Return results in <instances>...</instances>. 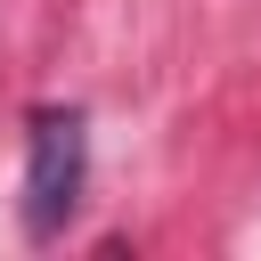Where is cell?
Returning <instances> with one entry per match:
<instances>
[{"instance_id": "cell-1", "label": "cell", "mask_w": 261, "mask_h": 261, "mask_svg": "<svg viewBox=\"0 0 261 261\" xmlns=\"http://www.w3.org/2000/svg\"><path fill=\"white\" fill-rule=\"evenodd\" d=\"M82 188H90V122L82 106H41L24 130V228L57 237L82 212Z\"/></svg>"}]
</instances>
